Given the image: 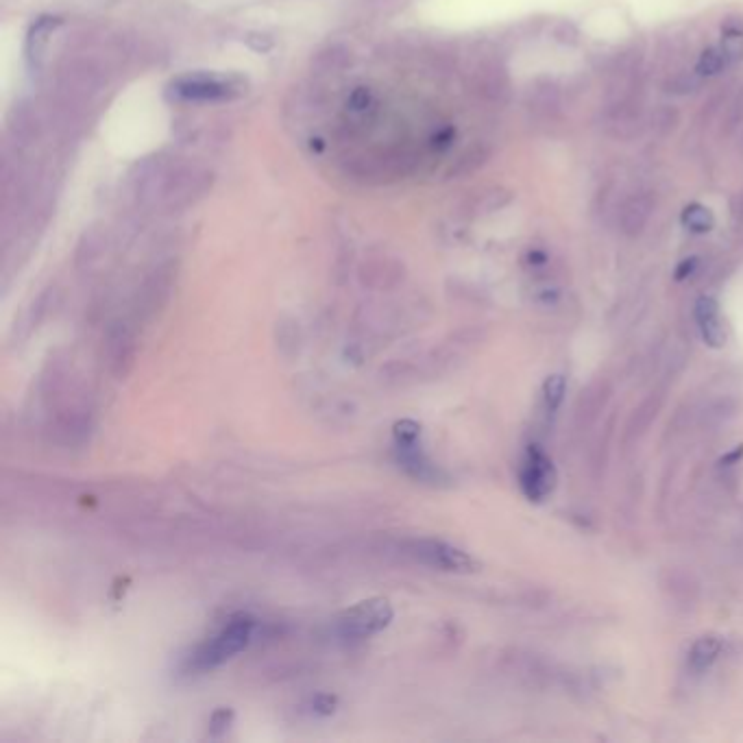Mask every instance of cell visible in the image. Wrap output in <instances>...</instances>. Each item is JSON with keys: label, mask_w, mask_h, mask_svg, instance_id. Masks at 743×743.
I'll return each instance as SVG.
<instances>
[{"label": "cell", "mask_w": 743, "mask_h": 743, "mask_svg": "<svg viewBox=\"0 0 743 743\" xmlns=\"http://www.w3.org/2000/svg\"><path fill=\"white\" fill-rule=\"evenodd\" d=\"M682 225L685 229L693 231V234H709V231L715 227V216L709 210V207L702 203H691L682 210Z\"/></svg>", "instance_id": "obj_13"}, {"label": "cell", "mask_w": 743, "mask_h": 743, "mask_svg": "<svg viewBox=\"0 0 743 743\" xmlns=\"http://www.w3.org/2000/svg\"><path fill=\"white\" fill-rule=\"evenodd\" d=\"M395 438V458L399 467L404 469L410 478L425 484H443L447 475L438 469L434 462L423 452L421 445V425L412 419L397 421L393 428Z\"/></svg>", "instance_id": "obj_2"}, {"label": "cell", "mask_w": 743, "mask_h": 743, "mask_svg": "<svg viewBox=\"0 0 743 743\" xmlns=\"http://www.w3.org/2000/svg\"><path fill=\"white\" fill-rule=\"evenodd\" d=\"M654 212V199L650 192H635L619 207V229L630 238L639 236L648 227Z\"/></svg>", "instance_id": "obj_7"}, {"label": "cell", "mask_w": 743, "mask_h": 743, "mask_svg": "<svg viewBox=\"0 0 743 743\" xmlns=\"http://www.w3.org/2000/svg\"><path fill=\"white\" fill-rule=\"evenodd\" d=\"M700 83H702V79L696 75V70H693V72H680V75H676V77L669 79V83H667V92L680 94V96L693 94V92L698 90V85H700Z\"/></svg>", "instance_id": "obj_19"}, {"label": "cell", "mask_w": 743, "mask_h": 743, "mask_svg": "<svg viewBox=\"0 0 743 743\" xmlns=\"http://www.w3.org/2000/svg\"><path fill=\"white\" fill-rule=\"evenodd\" d=\"M554 35H556V40L563 42V44H576L578 42V31L571 27L569 22L558 24V29H556Z\"/></svg>", "instance_id": "obj_22"}, {"label": "cell", "mask_w": 743, "mask_h": 743, "mask_svg": "<svg viewBox=\"0 0 743 743\" xmlns=\"http://www.w3.org/2000/svg\"><path fill=\"white\" fill-rule=\"evenodd\" d=\"M720 51L726 59V68H735L743 59V18L728 16L722 22Z\"/></svg>", "instance_id": "obj_11"}, {"label": "cell", "mask_w": 743, "mask_h": 743, "mask_svg": "<svg viewBox=\"0 0 743 743\" xmlns=\"http://www.w3.org/2000/svg\"><path fill=\"white\" fill-rule=\"evenodd\" d=\"M334 706H336V698H332V696H319L314 700V711L316 713L330 715L334 711Z\"/></svg>", "instance_id": "obj_25"}, {"label": "cell", "mask_w": 743, "mask_h": 743, "mask_svg": "<svg viewBox=\"0 0 743 743\" xmlns=\"http://www.w3.org/2000/svg\"><path fill=\"white\" fill-rule=\"evenodd\" d=\"M722 650H724V643H722L720 637H715V635L700 637L696 643L691 645L689 656H687V665H689L693 674L709 672L713 663L720 659Z\"/></svg>", "instance_id": "obj_10"}, {"label": "cell", "mask_w": 743, "mask_h": 743, "mask_svg": "<svg viewBox=\"0 0 743 743\" xmlns=\"http://www.w3.org/2000/svg\"><path fill=\"white\" fill-rule=\"evenodd\" d=\"M547 262H550V255H547L543 249H532V251H528V255H526V264L530 266V269H534V271H537V269H543V266H545Z\"/></svg>", "instance_id": "obj_24"}, {"label": "cell", "mask_w": 743, "mask_h": 743, "mask_svg": "<svg viewBox=\"0 0 743 743\" xmlns=\"http://www.w3.org/2000/svg\"><path fill=\"white\" fill-rule=\"evenodd\" d=\"M393 621V606L384 598L358 602L338 619V635L343 639L360 641L382 632Z\"/></svg>", "instance_id": "obj_3"}, {"label": "cell", "mask_w": 743, "mask_h": 743, "mask_svg": "<svg viewBox=\"0 0 743 743\" xmlns=\"http://www.w3.org/2000/svg\"><path fill=\"white\" fill-rule=\"evenodd\" d=\"M475 90L486 101H506L510 94V77L502 64H484L475 75Z\"/></svg>", "instance_id": "obj_9"}, {"label": "cell", "mask_w": 743, "mask_h": 743, "mask_svg": "<svg viewBox=\"0 0 743 743\" xmlns=\"http://www.w3.org/2000/svg\"><path fill=\"white\" fill-rule=\"evenodd\" d=\"M408 554L423 565L441 571H452V574H471V571L478 569L475 558L469 556L465 550L436 539L412 541L408 547Z\"/></svg>", "instance_id": "obj_5"}, {"label": "cell", "mask_w": 743, "mask_h": 743, "mask_svg": "<svg viewBox=\"0 0 743 743\" xmlns=\"http://www.w3.org/2000/svg\"><path fill=\"white\" fill-rule=\"evenodd\" d=\"M57 24H59V20H55V18H40L31 27L29 38H27V62L31 66H40L42 64V57H44V51H46L48 38H51V35H53Z\"/></svg>", "instance_id": "obj_12"}, {"label": "cell", "mask_w": 743, "mask_h": 743, "mask_svg": "<svg viewBox=\"0 0 743 743\" xmlns=\"http://www.w3.org/2000/svg\"><path fill=\"white\" fill-rule=\"evenodd\" d=\"M693 70H696V75H698L702 81H704V79H713V77L720 75V72L728 70V68H726V59H724V55H722V51H720V46H709V48H704V51H702L700 57H698L696 68H693Z\"/></svg>", "instance_id": "obj_14"}, {"label": "cell", "mask_w": 743, "mask_h": 743, "mask_svg": "<svg viewBox=\"0 0 743 743\" xmlns=\"http://www.w3.org/2000/svg\"><path fill=\"white\" fill-rule=\"evenodd\" d=\"M558 475L552 458L547 456L539 445H530L519 465V486L521 493L530 502H543L556 489Z\"/></svg>", "instance_id": "obj_4"}, {"label": "cell", "mask_w": 743, "mask_h": 743, "mask_svg": "<svg viewBox=\"0 0 743 743\" xmlns=\"http://www.w3.org/2000/svg\"><path fill=\"white\" fill-rule=\"evenodd\" d=\"M373 94L369 92V90H364V88H360V90H356V92H353L351 94V101H349V107L353 109V112H358V114H364V112H369V109L373 107Z\"/></svg>", "instance_id": "obj_21"}, {"label": "cell", "mask_w": 743, "mask_h": 743, "mask_svg": "<svg viewBox=\"0 0 743 743\" xmlns=\"http://www.w3.org/2000/svg\"><path fill=\"white\" fill-rule=\"evenodd\" d=\"M173 90L177 96L186 101L194 103H214V101H227L231 96H236L240 90L227 79L221 77H210V75H188L181 77L173 83Z\"/></svg>", "instance_id": "obj_6"}, {"label": "cell", "mask_w": 743, "mask_h": 743, "mask_svg": "<svg viewBox=\"0 0 743 743\" xmlns=\"http://www.w3.org/2000/svg\"><path fill=\"white\" fill-rule=\"evenodd\" d=\"M255 632V619L249 615L231 617L227 624L203 641L197 650L188 656V672H210V669L221 667L229 659H234L238 652H242L249 645Z\"/></svg>", "instance_id": "obj_1"}, {"label": "cell", "mask_w": 743, "mask_h": 743, "mask_svg": "<svg viewBox=\"0 0 743 743\" xmlns=\"http://www.w3.org/2000/svg\"><path fill=\"white\" fill-rule=\"evenodd\" d=\"M693 316H696V325L702 340L709 347H722L726 343V332H724V323H722V314H720V303H717L713 297L704 295L696 301L693 306Z\"/></svg>", "instance_id": "obj_8"}, {"label": "cell", "mask_w": 743, "mask_h": 743, "mask_svg": "<svg viewBox=\"0 0 743 743\" xmlns=\"http://www.w3.org/2000/svg\"><path fill=\"white\" fill-rule=\"evenodd\" d=\"M489 160V151L482 149V146H473V149H469L467 153H462L458 157V164L454 168L456 175H469L473 173V170H478L480 166H484V162Z\"/></svg>", "instance_id": "obj_16"}, {"label": "cell", "mask_w": 743, "mask_h": 743, "mask_svg": "<svg viewBox=\"0 0 743 743\" xmlns=\"http://www.w3.org/2000/svg\"><path fill=\"white\" fill-rule=\"evenodd\" d=\"M698 266H700V258H687V260H682V262L678 264V269H676V279H678V282H682V279L691 277L693 273L698 271Z\"/></svg>", "instance_id": "obj_23"}, {"label": "cell", "mask_w": 743, "mask_h": 743, "mask_svg": "<svg viewBox=\"0 0 743 743\" xmlns=\"http://www.w3.org/2000/svg\"><path fill=\"white\" fill-rule=\"evenodd\" d=\"M510 201H513V194H510L508 190L504 188H493L489 192H484L482 197L478 199V210L480 212H497L502 210L504 205H508Z\"/></svg>", "instance_id": "obj_18"}, {"label": "cell", "mask_w": 743, "mask_h": 743, "mask_svg": "<svg viewBox=\"0 0 743 743\" xmlns=\"http://www.w3.org/2000/svg\"><path fill=\"white\" fill-rule=\"evenodd\" d=\"M565 391H567L565 375L554 373L543 382V406L547 414H556V410L560 408V404H563V399H565Z\"/></svg>", "instance_id": "obj_15"}, {"label": "cell", "mask_w": 743, "mask_h": 743, "mask_svg": "<svg viewBox=\"0 0 743 743\" xmlns=\"http://www.w3.org/2000/svg\"><path fill=\"white\" fill-rule=\"evenodd\" d=\"M534 109L537 112H543V114H550L554 112V109L560 105V94L558 90L554 88L552 83H545V85H539L537 92H534Z\"/></svg>", "instance_id": "obj_17"}, {"label": "cell", "mask_w": 743, "mask_h": 743, "mask_svg": "<svg viewBox=\"0 0 743 743\" xmlns=\"http://www.w3.org/2000/svg\"><path fill=\"white\" fill-rule=\"evenodd\" d=\"M316 64H319V68L323 72H336L340 68H345L347 64V53L343 51V48H330V51H325L319 55V59H316Z\"/></svg>", "instance_id": "obj_20"}]
</instances>
